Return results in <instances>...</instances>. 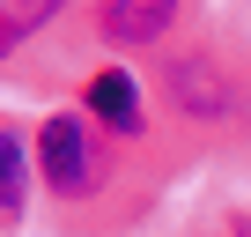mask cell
Masks as SVG:
<instances>
[{"label": "cell", "mask_w": 251, "mask_h": 237, "mask_svg": "<svg viewBox=\"0 0 251 237\" xmlns=\"http://www.w3.org/2000/svg\"><path fill=\"white\" fill-rule=\"evenodd\" d=\"M37 178L59 193V200H81L96 178H103V156H96V126L89 111H52L37 126Z\"/></svg>", "instance_id": "6da1fadb"}, {"label": "cell", "mask_w": 251, "mask_h": 237, "mask_svg": "<svg viewBox=\"0 0 251 237\" xmlns=\"http://www.w3.org/2000/svg\"><path fill=\"white\" fill-rule=\"evenodd\" d=\"M170 96H177V111L185 118H229L236 111V82H229V59H214L207 45L200 52H177L170 59Z\"/></svg>", "instance_id": "7a4b0ae2"}, {"label": "cell", "mask_w": 251, "mask_h": 237, "mask_svg": "<svg viewBox=\"0 0 251 237\" xmlns=\"http://www.w3.org/2000/svg\"><path fill=\"white\" fill-rule=\"evenodd\" d=\"M177 8H185V0H103V8H96V30H103V45H118V52H148V45L170 37Z\"/></svg>", "instance_id": "3957f363"}, {"label": "cell", "mask_w": 251, "mask_h": 237, "mask_svg": "<svg viewBox=\"0 0 251 237\" xmlns=\"http://www.w3.org/2000/svg\"><path fill=\"white\" fill-rule=\"evenodd\" d=\"M81 111H89V126H103V134H118V141H133V134L148 126L141 82L126 74V67H103V74H89V89H81Z\"/></svg>", "instance_id": "277c9868"}, {"label": "cell", "mask_w": 251, "mask_h": 237, "mask_svg": "<svg viewBox=\"0 0 251 237\" xmlns=\"http://www.w3.org/2000/svg\"><path fill=\"white\" fill-rule=\"evenodd\" d=\"M59 8H67V0H0V67H8V59H15Z\"/></svg>", "instance_id": "5b68a950"}, {"label": "cell", "mask_w": 251, "mask_h": 237, "mask_svg": "<svg viewBox=\"0 0 251 237\" xmlns=\"http://www.w3.org/2000/svg\"><path fill=\"white\" fill-rule=\"evenodd\" d=\"M30 207V141L15 126H0V215Z\"/></svg>", "instance_id": "8992f818"}, {"label": "cell", "mask_w": 251, "mask_h": 237, "mask_svg": "<svg viewBox=\"0 0 251 237\" xmlns=\"http://www.w3.org/2000/svg\"><path fill=\"white\" fill-rule=\"evenodd\" d=\"M229 237H251V215H229Z\"/></svg>", "instance_id": "52a82bcc"}]
</instances>
